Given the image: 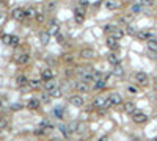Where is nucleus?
<instances>
[{
	"label": "nucleus",
	"mask_w": 157,
	"mask_h": 141,
	"mask_svg": "<svg viewBox=\"0 0 157 141\" xmlns=\"http://www.w3.org/2000/svg\"><path fill=\"white\" fill-rule=\"evenodd\" d=\"M41 126H43V129H44V127H47V129H52V124H50L49 121H43V122H41Z\"/></svg>",
	"instance_id": "nucleus-42"
},
{
	"label": "nucleus",
	"mask_w": 157,
	"mask_h": 141,
	"mask_svg": "<svg viewBox=\"0 0 157 141\" xmlns=\"http://www.w3.org/2000/svg\"><path fill=\"white\" fill-rule=\"evenodd\" d=\"M107 46L110 47V49H113V50H116L118 47H120V44H118V39H115V38H112V36H107Z\"/></svg>",
	"instance_id": "nucleus-14"
},
{
	"label": "nucleus",
	"mask_w": 157,
	"mask_h": 141,
	"mask_svg": "<svg viewBox=\"0 0 157 141\" xmlns=\"http://www.w3.org/2000/svg\"><path fill=\"white\" fill-rule=\"evenodd\" d=\"M105 80H96V82H94V85H93V88L96 89V91H102L104 88H105Z\"/></svg>",
	"instance_id": "nucleus-18"
},
{
	"label": "nucleus",
	"mask_w": 157,
	"mask_h": 141,
	"mask_svg": "<svg viewBox=\"0 0 157 141\" xmlns=\"http://www.w3.org/2000/svg\"><path fill=\"white\" fill-rule=\"evenodd\" d=\"M109 99H110V102H112L113 105H120L121 102H123L121 94H118V93H112V94L109 96Z\"/></svg>",
	"instance_id": "nucleus-10"
},
{
	"label": "nucleus",
	"mask_w": 157,
	"mask_h": 141,
	"mask_svg": "<svg viewBox=\"0 0 157 141\" xmlns=\"http://www.w3.org/2000/svg\"><path fill=\"white\" fill-rule=\"evenodd\" d=\"M11 36H13V35H2V42H3V44H7V46H10V41H11Z\"/></svg>",
	"instance_id": "nucleus-30"
},
{
	"label": "nucleus",
	"mask_w": 157,
	"mask_h": 141,
	"mask_svg": "<svg viewBox=\"0 0 157 141\" xmlns=\"http://www.w3.org/2000/svg\"><path fill=\"white\" fill-rule=\"evenodd\" d=\"M104 7L107 8L109 11H115V9H118L121 7V3H120V0H105Z\"/></svg>",
	"instance_id": "nucleus-4"
},
{
	"label": "nucleus",
	"mask_w": 157,
	"mask_h": 141,
	"mask_svg": "<svg viewBox=\"0 0 157 141\" xmlns=\"http://www.w3.org/2000/svg\"><path fill=\"white\" fill-rule=\"evenodd\" d=\"M14 60H16V63H18V64H27L30 61V55H29V53H19Z\"/></svg>",
	"instance_id": "nucleus-6"
},
{
	"label": "nucleus",
	"mask_w": 157,
	"mask_h": 141,
	"mask_svg": "<svg viewBox=\"0 0 157 141\" xmlns=\"http://www.w3.org/2000/svg\"><path fill=\"white\" fill-rule=\"evenodd\" d=\"M131 13H134V14H138V13H142V5H132V8H131Z\"/></svg>",
	"instance_id": "nucleus-28"
},
{
	"label": "nucleus",
	"mask_w": 157,
	"mask_h": 141,
	"mask_svg": "<svg viewBox=\"0 0 157 141\" xmlns=\"http://www.w3.org/2000/svg\"><path fill=\"white\" fill-rule=\"evenodd\" d=\"M83 19H85V16H83V14H74V20H76V24H82V22H83Z\"/></svg>",
	"instance_id": "nucleus-31"
},
{
	"label": "nucleus",
	"mask_w": 157,
	"mask_h": 141,
	"mask_svg": "<svg viewBox=\"0 0 157 141\" xmlns=\"http://www.w3.org/2000/svg\"><path fill=\"white\" fill-rule=\"evenodd\" d=\"M142 5H146V7H153L154 5V0H140Z\"/></svg>",
	"instance_id": "nucleus-37"
},
{
	"label": "nucleus",
	"mask_w": 157,
	"mask_h": 141,
	"mask_svg": "<svg viewBox=\"0 0 157 141\" xmlns=\"http://www.w3.org/2000/svg\"><path fill=\"white\" fill-rule=\"evenodd\" d=\"M7 126H8L7 119H2V118H0V129H5V127H7Z\"/></svg>",
	"instance_id": "nucleus-40"
},
{
	"label": "nucleus",
	"mask_w": 157,
	"mask_h": 141,
	"mask_svg": "<svg viewBox=\"0 0 157 141\" xmlns=\"http://www.w3.org/2000/svg\"><path fill=\"white\" fill-rule=\"evenodd\" d=\"M52 28H57L58 30V27H60V24H58V20L57 19H50V24H49Z\"/></svg>",
	"instance_id": "nucleus-34"
},
{
	"label": "nucleus",
	"mask_w": 157,
	"mask_h": 141,
	"mask_svg": "<svg viewBox=\"0 0 157 141\" xmlns=\"http://www.w3.org/2000/svg\"><path fill=\"white\" fill-rule=\"evenodd\" d=\"M39 36H41L39 39H41V42H43V44H47V42H49V39H50V33H49V31H43V33L39 35Z\"/></svg>",
	"instance_id": "nucleus-24"
},
{
	"label": "nucleus",
	"mask_w": 157,
	"mask_h": 141,
	"mask_svg": "<svg viewBox=\"0 0 157 141\" xmlns=\"http://www.w3.org/2000/svg\"><path fill=\"white\" fill-rule=\"evenodd\" d=\"M55 38H57L58 42H63V41H65V36L61 35V33H57V35H55Z\"/></svg>",
	"instance_id": "nucleus-43"
},
{
	"label": "nucleus",
	"mask_w": 157,
	"mask_h": 141,
	"mask_svg": "<svg viewBox=\"0 0 157 141\" xmlns=\"http://www.w3.org/2000/svg\"><path fill=\"white\" fill-rule=\"evenodd\" d=\"M49 97H50V94H49V93H43V94H41V100L49 102Z\"/></svg>",
	"instance_id": "nucleus-39"
},
{
	"label": "nucleus",
	"mask_w": 157,
	"mask_h": 141,
	"mask_svg": "<svg viewBox=\"0 0 157 141\" xmlns=\"http://www.w3.org/2000/svg\"><path fill=\"white\" fill-rule=\"evenodd\" d=\"M36 14H38V11L33 7L25 8V17H36Z\"/></svg>",
	"instance_id": "nucleus-19"
},
{
	"label": "nucleus",
	"mask_w": 157,
	"mask_h": 141,
	"mask_svg": "<svg viewBox=\"0 0 157 141\" xmlns=\"http://www.w3.org/2000/svg\"><path fill=\"white\" fill-rule=\"evenodd\" d=\"M151 141H157V138H153V140H151Z\"/></svg>",
	"instance_id": "nucleus-49"
},
{
	"label": "nucleus",
	"mask_w": 157,
	"mask_h": 141,
	"mask_svg": "<svg viewBox=\"0 0 157 141\" xmlns=\"http://www.w3.org/2000/svg\"><path fill=\"white\" fill-rule=\"evenodd\" d=\"M127 91H129L131 94H135V93H137V88H134V86H129V88H127Z\"/></svg>",
	"instance_id": "nucleus-44"
},
{
	"label": "nucleus",
	"mask_w": 157,
	"mask_h": 141,
	"mask_svg": "<svg viewBox=\"0 0 157 141\" xmlns=\"http://www.w3.org/2000/svg\"><path fill=\"white\" fill-rule=\"evenodd\" d=\"M76 88L78 89V93H82V94H85V93H88V91H90V86H88L87 82H78V83H76Z\"/></svg>",
	"instance_id": "nucleus-11"
},
{
	"label": "nucleus",
	"mask_w": 157,
	"mask_h": 141,
	"mask_svg": "<svg viewBox=\"0 0 157 141\" xmlns=\"http://www.w3.org/2000/svg\"><path fill=\"white\" fill-rule=\"evenodd\" d=\"M126 33H127V35H131V36H134V35H137V33H138V31H137L135 28H134V27H127Z\"/></svg>",
	"instance_id": "nucleus-33"
},
{
	"label": "nucleus",
	"mask_w": 157,
	"mask_h": 141,
	"mask_svg": "<svg viewBox=\"0 0 157 141\" xmlns=\"http://www.w3.org/2000/svg\"><path fill=\"white\" fill-rule=\"evenodd\" d=\"M54 115L57 116V118H61V116H63V108H55V110H54Z\"/></svg>",
	"instance_id": "nucleus-36"
},
{
	"label": "nucleus",
	"mask_w": 157,
	"mask_h": 141,
	"mask_svg": "<svg viewBox=\"0 0 157 141\" xmlns=\"http://www.w3.org/2000/svg\"><path fill=\"white\" fill-rule=\"evenodd\" d=\"M124 111L129 113V115H134V113H137L138 110H137V107H135L134 102H126L124 104Z\"/></svg>",
	"instance_id": "nucleus-9"
},
{
	"label": "nucleus",
	"mask_w": 157,
	"mask_h": 141,
	"mask_svg": "<svg viewBox=\"0 0 157 141\" xmlns=\"http://www.w3.org/2000/svg\"><path fill=\"white\" fill-rule=\"evenodd\" d=\"M63 60H65L66 63H72V57H71V55H69V57H68V55H66V57H63Z\"/></svg>",
	"instance_id": "nucleus-45"
},
{
	"label": "nucleus",
	"mask_w": 157,
	"mask_h": 141,
	"mask_svg": "<svg viewBox=\"0 0 157 141\" xmlns=\"http://www.w3.org/2000/svg\"><path fill=\"white\" fill-rule=\"evenodd\" d=\"M44 88H46V91H47V93H52L54 89H57V88H58V86L55 85L54 82H47L46 85H44Z\"/></svg>",
	"instance_id": "nucleus-26"
},
{
	"label": "nucleus",
	"mask_w": 157,
	"mask_h": 141,
	"mask_svg": "<svg viewBox=\"0 0 157 141\" xmlns=\"http://www.w3.org/2000/svg\"><path fill=\"white\" fill-rule=\"evenodd\" d=\"M69 102H71V105H74V107H83L85 99H83L82 96H72V97H69Z\"/></svg>",
	"instance_id": "nucleus-5"
},
{
	"label": "nucleus",
	"mask_w": 157,
	"mask_h": 141,
	"mask_svg": "<svg viewBox=\"0 0 157 141\" xmlns=\"http://www.w3.org/2000/svg\"><path fill=\"white\" fill-rule=\"evenodd\" d=\"M29 86L33 88V89H39V88H41V80H30Z\"/></svg>",
	"instance_id": "nucleus-25"
},
{
	"label": "nucleus",
	"mask_w": 157,
	"mask_h": 141,
	"mask_svg": "<svg viewBox=\"0 0 157 141\" xmlns=\"http://www.w3.org/2000/svg\"><path fill=\"white\" fill-rule=\"evenodd\" d=\"M50 141H61V140H60V138H52Z\"/></svg>",
	"instance_id": "nucleus-48"
},
{
	"label": "nucleus",
	"mask_w": 157,
	"mask_h": 141,
	"mask_svg": "<svg viewBox=\"0 0 157 141\" xmlns=\"http://www.w3.org/2000/svg\"><path fill=\"white\" fill-rule=\"evenodd\" d=\"M49 94L52 96V97H60V96H61V89H60V88H57V89H54L52 93H49Z\"/></svg>",
	"instance_id": "nucleus-35"
},
{
	"label": "nucleus",
	"mask_w": 157,
	"mask_h": 141,
	"mask_svg": "<svg viewBox=\"0 0 157 141\" xmlns=\"http://www.w3.org/2000/svg\"><path fill=\"white\" fill-rule=\"evenodd\" d=\"M78 141H85V140H78Z\"/></svg>",
	"instance_id": "nucleus-50"
},
{
	"label": "nucleus",
	"mask_w": 157,
	"mask_h": 141,
	"mask_svg": "<svg viewBox=\"0 0 157 141\" xmlns=\"http://www.w3.org/2000/svg\"><path fill=\"white\" fill-rule=\"evenodd\" d=\"M132 119H134V122H135V124H145L148 121V116L145 115L143 111H137V113H134V115H132Z\"/></svg>",
	"instance_id": "nucleus-2"
},
{
	"label": "nucleus",
	"mask_w": 157,
	"mask_h": 141,
	"mask_svg": "<svg viewBox=\"0 0 157 141\" xmlns=\"http://www.w3.org/2000/svg\"><path fill=\"white\" fill-rule=\"evenodd\" d=\"M146 47H148L149 52H156V53H157V39H149L148 44H146Z\"/></svg>",
	"instance_id": "nucleus-17"
},
{
	"label": "nucleus",
	"mask_w": 157,
	"mask_h": 141,
	"mask_svg": "<svg viewBox=\"0 0 157 141\" xmlns=\"http://www.w3.org/2000/svg\"><path fill=\"white\" fill-rule=\"evenodd\" d=\"M16 83H18V86H27V85H29V80L25 78V75H18Z\"/></svg>",
	"instance_id": "nucleus-20"
},
{
	"label": "nucleus",
	"mask_w": 157,
	"mask_h": 141,
	"mask_svg": "<svg viewBox=\"0 0 157 141\" xmlns=\"http://www.w3.org/2000/svg\"><path fill=\"white\" fill-rule=\"evenodd\" d=\"M78 7L87 8V7H88V0H80V2H78Z\"/></svg>",
	"instance_id": "nucleus-41"
},
{
	"label": "nucleus",
	"mask_w": 157,
	"mask_h": 141,
	"mask_svg": "<svg viewBox=\"0 0 157 141\" xmlns=\"http://www.w3.org/2000/svg\"><path fill=\"white\" fill-rule=\"evenodd\" d=\"M113 75L115 77H124V69H123L121 66H115V69H113Z\"/></svg>",
	"instance_id": "nucleus-22"
},
{
	"label": "nucleus",
	"mask_w": 157,
	"mask_h": 141,
	"mask_svg": "<svg viewBox=\"0 0 157 141\" xmlns=\"http://www.w3.org/2000/svg\"><path fill=\"white\" fill-rule=\"evenodd\" d=\"M115 28H116V27H113V25H105V27H104V31L110 36V35L115 31Z\"/></svg>",
	"instance_id": "nucleus-29"
},
{
	"label": "nucleus",
	"mask_w": 157,
	"mask_h": 141,
	"mask_svg": "<svg viewBox=\"0 0 157 141\" xmlns=\"http://www.w3.org/2000/svg\"><path fill=\"white\" fill-rule=\"evenodd\" d=\"M104 104H105V97H96V99L93 100V105H94V107L104 108Z\"/></svg>",
	"instance_id": "nucleus-21"
},
{
	"label": "nucleus",
	"mask_w": 157,
	"mask_h": 141,
	"mask_svg": "<svg viewBox=\"0 0 157 141\" xmlns=\"http://www.w3.org/2000/svg\"><path fill=\"white\" fill-rule=\"evenodd\" d=\"M54 77H55V74H54V70L50 68H46V69L41 70V78L44 80V82H52Z\"/></svg>",
	"instance_id": "nucleus-3"
},
{
	"label": "nucleus",
	"mask_w": 157,
	"mask_h": 141,
	"mask_svg": "<svg viewBox=\"0 0 157 141\" xmlns=\"http://www.w3.org/2000/svg\"><path fill=\"white\" fill-rule=\"evenodd\" d=\"M74 14H85V8H82V7H77L74 9Z\"/></svg>",
	"instance_id": "nucleus-38"
},
{
	"label": "nucleus",
	"mask_w": 157,
	"mask_h": 141,
	"mask_svg": "<svg viewBox=\"0 0 157 141\" xmlns=\"http://www.w3.org/2000/svg\"><path fill=\"white\" fill-rule=\"evenodd\" d=\"M80 55H82V58H87V60H90V58H94V50L93 49H82L80 50Z\"/></svg>",
	"instance_id": "nucleus-12"
},
{
	"label": "nucleus",
	"mask_w": 157,
	"mask_h": 141,
	"mask_svg": "<svg viewBox=\"0 0 157 141\" xmlns=\"http://www.w3.org/2000/svg\"><path fill=\"white\" fill-rule=\"evenodd\" d=\"M36 20L39 24H43L44 22V13L43 11H38V14H36Z\"/></svg>",
	"instance_id": "nucleus-32"
},
{
	"label": "nucleus",
	"mask_w": 157,
	"mask_h": 141,
	"mask_svg": "<svg viewBox=\"0 0 157 141\" xmlns=\"http://www.w3.org/2000/svg\"><path fill=\"white\" fill-rule=\"evenodd\" d=\"M10 46L11 47H18L19 46V36H11V41H10Z\"/></svg>",
	"instance_id": "nucleus-27"
},
{
	"label": "nucleus",
	"mask_w": 157,
	"mask_h": 141,
	"mask_svg": "<svg viewBox=\"0 0 157 141\" xmlns=\"http://www.w3.org/2000/svg\"><path fill=\"white\" fill-rule=\"evenodd\" d=\"M98 141H109V137H101Z\"/></svg>",
	"instance_id": "nucleus-47"
},
{
	"label": "nucleus",
	"mask_w": 157,
	"mask_h": 141,
	"mask_svg": "<svg viewBox=\"0 0 157 141\" xmlns=\"http://www.w3.org/2000/svg\"><path fill=\"white\" fill-rule=\"evenodd\" d=\"M107 60H109L110 64H113V66H120V58H118L116 53H109Z\"/></svg>",
	"instance_id": "nucleus-15"
},
{
	"label": "nucleus",
	"mask_w": 157,
	"mask_h": 141,
	"mask_svg": "<svg viewBox=\"0 0 157 141\" xmlns=\"http://www.w3.org/2000/svg\"><path fill=\"white\" fill-rule=\"evenodd\" d=\"M82 82H96V78H94V72H82Z\"/></svg>",
	"instance_id": "nucleus-13"
},
{
	"label": "nucleus",
	"mask_w": 157,
	"mask_h": 141,
	"mask_svg": "<svg viewBox=\"0 0 157 141\" xmlns=\"http://www.w3.org/2000/svg\"><path fill=\"white\" fill-rule=\"evenodd\" d=\"M0 107H2V102H0Z\"/></svg>",
	"instance_id": "nucleus-51"
},
{
	"label": "nucleus",
	"mask_w": 157,
	"mask_h": 141,
	"mask_svg": "<svg viewBox=\"0 0 157 141\" xmlns=\"http://www.w3.org/2000/svg\"><path fill=\"white\" fill-rule=\"evenodd\" d=\"M112 38H115V39H121L123 36H124V31H123L121 28H115V31L110 35Z\"/></svg>",
	"instance_id": "nucleus-23"
},
{
	"label": "nucleus",
	"mask_w": 157,
	"mask_h": 141,
	"mask_svg": "<svg viewBox=\"0 0 157 141\" xmlns=\"http://www.w3.org/2000/svg\"><path fill=\"white\" fill-rule=\"evenodd\" d=\"M55 8V3H49V7H47V9L50 11V9H54Z\"/></svg>",
	"instance_id": "nucleus-46"
},
{
	"label": "nucleus",
	"mask_w": 157,
	"mask_h": 141,
	"mask_svg": "<svg viewBox=\"0 0 157 141\" xmlns=\"http://www.w3.org/2000/svg\"><path fill=\"white\" fill-rule=\"evenodd\" d=\"M27 108H29V110H38L39 108V100L38 99H30L29 104H27Z\"/></svg>",
	"instance_id": "nucleus-16"
},
{
	"label": "nucleus",
	"mask_w": 157,
	"mask_h": 141,
	"mask_svg": "<svg viewBox=\"0 0 157 141\" xmlns=\"http://www.w3.org/2000/svg\"><path fill=\"white\" fill-rule=\"evenodd\" d=\"M135 82H137L140 86H148V85H149V77H148V74H145V72H137V74H135Z\"/></svg>",
	"instance_id": "nucleus-1"
},
{
	"label": "nucleus",
	"mask_w": 157,
	"mask_h": 141,
	"mask_svg": "<svg viewBox=\"0 0 157 141\" xmlns=\"http://www.w3.org/2000/svg\"><path fill=\"white\" fill-rule=\"evenodd\" d=\"M154 35L153 33H149V31H138L137 33V38L140 41H149V39H154L153 38Z\"/></svg>",
	"instance_id": "nucleus-8"
},
{
	"label": "nucleus",
	"mask_w": 157,
	"mask_h": 141,
	"mask_svg": "<svg viewBox=\"0 0 157 141\" xmlns=\"http://www.w3.org/2000/svg\"><path fill=\"white\" fill-rule=\"evenodd\" d=\"M13 17L16 19V20H21V19H25V9L24 8H16V9H13Z\"/></svg>",
	"instance_id": "nucleus-7"
}]
</instances>
